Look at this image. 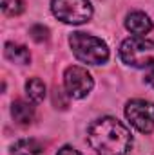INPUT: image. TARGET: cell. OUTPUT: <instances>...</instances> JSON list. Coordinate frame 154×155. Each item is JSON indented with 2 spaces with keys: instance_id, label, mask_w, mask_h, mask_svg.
I'll return each instance as SVG.
<instances>
[{
  "instance_id": "15",
  "label": "cell",
  "mask_w": 154,
  "mask_h": 155,
  "mask_svg": "<svg viewBox=\"0 0 154 155\" xmlns=\"http://www.w3.org/2000/svg\"><path fill=\"white\" fill-rule=\"evenodd\" d=\"M56 155H82L78 150H75L73 146H64V148H60L58 150V153Z\"/></svg>"
},
{
  "instance_id": "5",
  "label": "cell",
  "mask_w": 154,
  "mask_h": 155,
  "mask_svg": "<svg viewBox=\"0 0 154 155\" xmlns=\"http://www.w3.org/2000/svg\"><path fill=\"white\" fill-rule=\"evenodd\" d=\"M127 121L142 134H151L154 130V103L147 99H131L125 105Z\"/></svg>"
},
{
  "instance_id": "13",
  "label": "cell",
  "mask_w": 154,
  "mask_h": 155,
  "mask_svg": "<svg viewBox=\"0 0 154 155\" xmlns=\"http://www.w3.org/2000/svg\"><path fill=\"white\" fill-rule=\"evenodd\" d=\"M29 35H31V38L35 40V41H47L49 40V29L45 27V25H42V24H35L31 29H29Z\"/></svg>"
},
{
  "instance_id": "3",
  "label": "cell",
  "mask_w": 154,
  "mask_h": 155,
  "mask_svg": "<svg viewBox=\"0 0 154 155\" xmlns=\"http://www.w3.org/2000/svg\"><path fill=\"white\" fill-rule=\"evenodd\" d=\"M120 58L125 65L134 69L154 67V40L132 36L121 41Z\"/></svg>"
},
{
  "instance_id": "1",
  "label": "cell",
  "mask_w": 154,
  "mask_h": 155,
  "mask_svg": "<svg viewBox=\"0 0 154 155\" xmlns=\"http://www.w3.org/2000/svg\"><path fill=\"white\" fill-rule=\"evenodd\" d=\"M87 143L98 155H127L132 148V135L121 121L107 116L89 124Z\"/></svg>"
},
{
  "instance_id": "9",
  "label": "cell",
  "mask_w": 154,
  "mask_h": 155,
  "mask_svg": "<svg viewBox=\"0 0 154 155\" xmlns=\"http://www.w3.org/2000/svg\"><path fill=\"white\" fill-rule=\"evenodd\" d=\"M4 54L9 61L13 63H18V65H27L31 61V52L26 45H18V43H13V41H7L5 43V49H4Z\"/></svg>"
},
{
  "instance_id": "6",
  "label": "cell",
  "mask_w": 154,
  "mask_h": 155,
  "mask_svg": "<svg viewBox=\"0 0 154 155\" xmlns=\"http://www.w3.org/2000/svg\"><path fill=\"white\" fill-rule=\"evenodd\" d=\"M64 87H65V90L71 97L82 99L93 90L94 79L87 72V69L78 67V65H71L64 72Z\"/></svg>"
},
{
  "instance_id": "14",
  "label": "cell",
  "mask_w": 154,
  "mask_h": 155,
  "mask_svg": "<svg viewBox=\"0 0 154 155\" xmlns=\"http://www.w3.org/2000/svg\"><path fill=\"white\" fill-rule=\"evenodd\" d=\"M53 105L56 108H67V97H65V92L60 88V87H54L53 90Z\"/></svg>"
},
{
  "instance_id": "8",
  "label": "cell",
  "mask_w": 154,
  "mask_h": 155,
  "mask_svg": "<svg viewBox=\"0 0 154 155\" xmlns=\"http://www.w3.org/2000/svg\"><path fill=\"white\" fill-rule=\"evenodd\" d=\"M11 116L15 119V123L22 124V126H27L35 119V108H33V105H29L22 99H16L11 105Z\"/></svg>"
},
{
  "instance_id": "4",
  "label": "cell",
  "mask_w": 154,
  "mask_h": 155,
  "mask_svg": "<svg viewBox=\"0 0 154 155\" xmlns=\"http://www.w3.org/2000/svg\"><path fill=\"white\" fill-rule=\"evenodd\" d=\"M51 11L60 22L71 25L85 24L93 16V5L89 0H51Z\"/></svg>"
},
{
  "instance_id": "10",
  "label": "cell",
  "mask_w": 154,
  "mask_h": 155,
  "mask_svg": "<svg viewBox=\"0 0 154 155\" xmlns=\"http://www.w3.org/2000/svg\"><path fill=\"white\" fill-rule=\"evenodd\" d=\"M44 146L37 139H18L11 144V155H42Z\"/></svg>"
},
{
  "instance_id": "11",
  "label": "cell",
  "mask_w": 154,
  "mask_h": 155,
  "mask_svg": "<svg viewBox=\"0 0 154 155\" xmlns=\"http://www.w3.org/2000/svg\"><path fill=\"white\" fill-rule=\"evenodd\" d=\"M26 94H27L29 101H33V103L44 101V97H45V85H44V81L38 79V78H31L26 83Z\"/></svg>"
},
{
  "instance_id": "7",
  "label": "cell",
  "mask_w": 154,
  "mask_h": 155,
  "mask_svg": "<svg viewBox=\"0 0 154 155\" xmlns=\"http://www.w3.org/2000/svg\"><path fill=\"white\" fill-rule=\"evenodd\" d=\"M125 27H127V31H131L132 35L143 36V35H147V33L152 31L154 25H152V20L149 18V15H145V13H142V11H132V13H129L127 18H125Z\"/></svg>"
},
{
  "instance_id": "2",
  "label": "cell",
  "mask_w": 154,
  "mask_h": 155,
  "mask_svg": "<svg viewBox=\"0 0 154 155\" xmlns=\"http://www.w3.org/2000/svg\"><path fill=\"white\" fill-rule=\"evenodd\" d=\"M69 45L75 58L87 65H103L109 60V47L98 36L87 33H73L69 36Z\"/></svg>"
},
{
  "instance_id": "12",
  "label": "cell",
  "mask_w": 154,
  "mask_h": 155,
  "mask_svg": "<svg viewBox=\"0 0 154 155\" xmlns=\"http://www.w3.org/2000/svg\"><path fill=\"white\" fill-rule=\"evenodd\" d=\"M26 9L24 0H2V11L7 16H18Z\"/></svg>"
},
{
  "instance_id": "16",
  "label": "cell",
  "mask_w": 154,
  "mask_h": 155,
  "mask_svg": "<svg viewBox=\"0 0 154 155\" xmlns=\"http://www.w3.org/2000/svg\"><path fill=\"white\" fill-rule=\"evenodd\" d=\"M145 81H147V83H149V85L154 88V67L149 71V72H147V74H145Z\"/></svg>"
}]
</instances>
